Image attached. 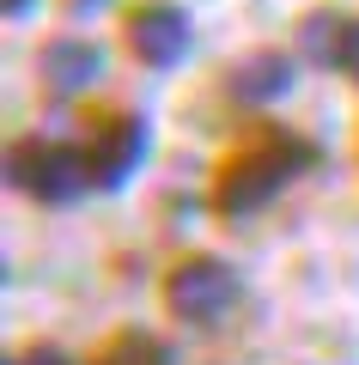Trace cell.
I'll return each instance as SVG.
<instances>
[{
    "instance_id": "obj_1",
    "label": "cell",
    "mask_w": 359,
    "mask_h": 365,
    "mask_svg": "<svg viewBox=\"0 0 359 365\" xmlns=\"http://www.w3.org/2000/svg\"><path fill=\"white\" fill-rule=\"evenodd\" d=\"M231 299V274L219 268V262H183L177 274H171V311L189 317V323H201V317H219Z\"/></svg>"
}]
</instances>
